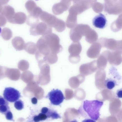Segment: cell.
I'll return each instance as SVG.
<instances>
[{"label": "cell", "mask_w": 122, "mask_h": 122, "mask_svg": "<svg viewBox=\"0 0 122 122\" xmlns=\"http://www.w3.org/2000/svg\"><path fill=\"white\" fill-rule=\"evenodd\" d=\"M9 0H0V4L1 5H4L8 3Z\"/></svg>", "instance_id": "obj_17"}, {"label": "cell", "mask_w": 122, "mask_h": 122, "mask_svg": "<svg viewBox=\"0 0 122 122\" xmlns=\"http://www.w3.org/2000/svg\"><path fill=\"white\" fill-rule=\"evenodd\" d=\"M1 28H0V33L1 32Z\"/></svg>", "instance_id": "obj_20"}, {"label": "cell", "mask_w": 122, "mask_h": 122, "mask_svg": "<svg viewBox=\"0 0 122 122\" xmlns=\"http://www.w3.org/2000/svg\"><path fill=\"white\" fill-rule=\"evenodd\" d=\"M6 118L8 120L10 121H13V114L10 111H9L7 112L5 114Z\"/></svg>", "instance_id": "obj_14"}, {"label": "cell", "mask_w": 122, "mask_h": 122, "mask_svg": "<svg viewBox=\"0 0 122 122\" xmlns=\"http://www.w3.org/2000/svg\"><path fill=\"white\" fill-rule=\"evenodd\" d=\"M103 104V102L99 100H85L82 102L78 112L86 119L96 122L100 117V111Z\"/></svg>", "instance_id": "obj_1"}, {"label": "cell", "mask_w": 122, "mask_h": 122, "mask_svg": "<svg viewBox=\"0 0 122 122\" xmlns=\"http://www.w3.org/2000/svg\"><path fill=\"white\" fill-rule=\"evenodd\" d=\"M10 110V107L8 106V105H4L0 106V112L3 114L5 115L7 112Z\"/></svg>", "instance_id": "obj_12"}, {"label": "cell", "mask_w": 122, "mask_h": 122, "mask_svg": "<svg viewBox=\"0 0 122 122\" xmlns=\"http://www.w3.org/2000/svg\"><path fill=\"white\" fill-rule=\"evenodd\" d=\"M41 112L46 114L48 118L52 119H60L61 117L56 111L48 109V107H44L41 109Z\"/></svg>", "instance_id": "obj_7"}, {"label": "cell", "mask_w": 122, "mask_h": 122, "mask_svg": "<svg viewBox=\"0 0 122 122\" xmlns=\"http://www.w3.org/2000/svg\"><path fill=\"white\" fill-rule=\"evenodd\" d=\"M7 21L5 16L0 14V27H4L6 24Z\"/></svg>", "instance_id": "obj_13"}, {"label": "cell", "mask_w": 122, "mask_h": 122, "mask_svg": "<svg viewBox=\"0 0 122 122\" xmlns=\"http://www.w3.org/2000/svg\"><path fill=\"white\" fill-rule=\"evenodd\" d=\"M14 106L16 109L18 110H21L24 107V104L21 100H18L15 102Z\"/></svg>", "instance_id": "obj_11"}, {"label": "cell", "mask_w": 122, "mask_h": 122, "mask_svg": "<svg viewBox=\"0 0 122 122\" xmlns=\"http://www.w3.org/2000/svg\"><path fill=\"white\" fill-rule=\"evenodd\" d=\"M31 102H32V103L34 104H37V99L35 98V97L32 98V99H31Z\"/></svg>", "instance_id": "obj_18"}, {"label": "cell", "mask_w": 122, "mask_h": 122, "mask_svg": "<svg viewBox=\"0 0 122 122\" xmlns=\"http://www.w3.org/2000/svg\"><path fill=\"white\" fill-rule=\"evenodd\" d=\"M12 32L10 29L5 28L3 29L1 32V36L5 40H9L12 37Z\"/></svg>", "instance_id": "obj_9"}, {"label": "cell", "mask_w": 122, "mask_h": 122, "mask_svg": "<svg viewBox=\"0 0 122 122\" xmlns=\"http://www.w3.org/2000/svg\"><path fill=\"white\" fill-rule=\"evenodd\" d=\"M25 20V15L21 12L15 13L10 23L17 24H21L24 23Z\"/></svg>", "instance_id": "obj_8"}, {"label": "cell", "mask_w": 122, "mask_h": 122, "mask_svg": "<svg viewBox=\"0 0 122 122\" xmlns=\"http://www.w3.org/2000/svg\"><path fill=\"white\" fill-rule=\"evenodd\" d=\"M3 96L8 102H15L21 97L20 92L13 87H6L4 90Z\"/></svg>", "instance_id": "obj_4"}, {"label": "cell", "mask_w": 122, "mask_h": 122, "mask_svg": "<svg viewBox=\"0 0 122 122\" xmlns=\"http://www.w3.org/2000/svg\"><path fill=\"white\" fill-rule=\"evenodd\" d=\"M48 119L46 114L44 113H39L38 115L34 116L33 117V119L34 122H39L40 121L46 120Z\"/></svg>", "instance_id": "obj_10"}, {"label": "cell", "mask_w": 122, "mask_h": 122, "mask_svg": "<svg viewBox=\"0 0 122 122\" xmlns=\"http://www.w3.org/2000/svg\"><path fill=\"white\" fill-rule=\"evenodd\" d=\"M122 77L115 67H112L109 70L108 77L105 82V87L112 90L122 82Z\"/></svg>", "instance_id": "obj_2"}, {"label": "cell", "mask_w": 122, "mask_h": 122, "mask_svg": "<svg viewBox=\"0 0 122 122\" xmlns=\"http://www.w3.org/2000/svg\"><path fill=\"white\" fill-rule=\"evenodd\" d=\"M8 101H6L4 97L0 96V106L4 105H8Z\"/></svg>", "instance_id": "obj_15"}, {"label": "cell", "mask_w": 122, "mask_h": 122, "mask_svg": "<svg viewBox=\"0 0 122 122\" xmlns=\"http://www.w3.org/2000/svg\"><path fill=\"white\" fill-rule=\"evenodd\" d=\"M46 97L50 100L51 104L54 106H59L65 99L63 93L59 90L53 89L48 94Z\"/></svg>", "instance_id": "obj_3"}, {"label": "cell", "mask_w": 122, "mask_h": 122, "mask_svg": "<svg viewBox=\"0 0 122 122\" xmlns=\"http://www.w3.org/2000/svg\"></svg>", "instance_id": "obj_21"}, {"label": "cell", "mask_w": 122, "mask_h": 122, "mask_svg": "<svg viewBox=\"0 0 122 122\" xmlns=\"http://www.w3.org/2000/svg\"><path fill=\"white\" fill-rule=\"evenodd\" d=\"M15 14L14 9L10 5L4 6L3 7L1 14L5 17L9 22L10 23L13 16Z\"/></svg>", "instance_id": "obj_6"}, {"label": "cell", "mask_w": 122, "mask_h": 122, "mask_svg": "<svg viewBox=\"0 0 122 122\" xmlns=\"http://www.w3.org/2000/svg\"><path fill=\"white\" fill-rule=\"evenodd\" d=\"M107 23V21L104 15L102 13L99 14L92 19L93 26L98 28H104Z\"/></svg>", "instance_id": "obj_5"}, {"label": "cell", "mask_w": 122, "mask_h": 122, "mask_svg": "<svg viewBox=\"0 0 122 122\" xmlns=\"http://www.w3.org/2000/svg\"><path fill=\"white\" fill-rule=\"evenodd\" d=\"M3 7L2 6V5L0 4V13H1L3 11Z\"/></svg>", "instance_id": "obj_19"}, {"label": "cell", "mask_w": 122, "mask_h": 122, "mask_svg": "<svg viewBox=\"0 0 122 122\" xmlns=\"http://www.w3.org/2000/svg\"><path fill=\"white\" fill-rule=\"evenodd\" d=\"M116 97L119 99H122V88L118 90L116 92Z\"/></svg>", "instance_id": "obj_16"}]
</instances>
